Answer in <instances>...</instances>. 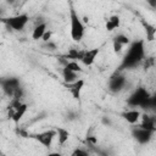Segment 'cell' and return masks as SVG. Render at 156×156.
I'll list each match as a JSON object with an SVG mask.
<instances>
[{"mask_svg":"<svg viewBox=\"0 0 156 156\" xmlns=\"http://www.w3.org/2000/svg\"><path fill=\"white\" fill-rule=\"evenodd\" d=\"M139 127L143 128V129L150 130V132H155V119H154V117H150L147 115H143V121H141V124Z\"/></svg>","mask_w":156,"mask_h":156,"instance_id":"12","label":"cell"},{"mask_svg":"<svg viewBox=\"0 0 156 156\" xmlns=\"http://www.w3.org/2000/svg\"><path fill=\"white\" fill-rule=\"evenodd\" d=\"M27 104H22V106L18 108V110H16L15 111V113H13V116H12V121L16 123V124H18V122H20V119L23 117V115L26 113V111H27Z\"/></svg>","mask_w":156,"mask_h":156,"instance_id":"17","label":"cell"},{"mask_svg":"<svg viewBox=\"0 0 156 156\" xmlns=\"http://www.w3.org/2000/svg\"><path fill=\"white\" fill-rule=\"evenodd\" d=\"M62 76H63V79H65V83L69 84V83H74L76 80H78V76L76 72H72L67 68H63L62 71Z\"/></svg>","mask_w":156,"mask_h":156,"instance_id":"14","label":"cell"},{"mask_svg":"<svg viewBox=\"0 0 156 156\" xmlns=\"http://www.w3.org/2000/svg\"><path fill=\"white\" fill-rule=\"evenodd\" d=\"M46 156H62V155L58 154V152H50V154H48Z\"/></svg>","mask_w":156,"mask_h":156,"instance_id":"26","label":"cell"},{"mask_svg":"<svg viewBox=\"0 0 156 156\" xmlns=\"http://www.w3.org/2000/svg\"><path fill=\"white\" fill-rule=\"evenodd\" d=\"M127 104L129 106H133V107L140 106L143 108H146V107L149 108V107L155 106V98H151L149 95V93L146 91V89L140 87L129 96Z\"/></svg>","mask_w":156,"mask_h":156,"instance_id":"2","label":"cell"},{"mask_svg":"<svg viewBox=\"0 0 156 156\" xmlns=\"http://www.w3.org/2000/svg\"><path fill=\"white\" fill-rule=\"evenodd\" d=\"M71 156H89V155H88V152H87L85 150H83V149H76V150L71 154Z\"/></svg>","mask_w":156,"mask_h":156,"instance_id":"22","label":"cell"},{"mask_svg":"<svg viewBox=\"0 0 156 156\" xmlns=\"http://www.w3.org/2000/svg\"><path fill=\"white\" fill-rule=\"evenodd\" d=\"M143 58H144V41L143 40L134 41L130 45L126 56L123 57V61H122L118 69H126V68L135 67L138 63H140L143 61Z\"/></svg>","mask_w":156,"mask_h":156,"instance_id":"1","label":"cell"},{"mask_svg":"<svg viewBox=\"0 0 156 156\" xmlns=\"http://www.w3.org/2000/svg\"><path fill=\"white\" fill-rule=\"evenodd\" d=\"M121 49H122V45L113 40V50H115L116 52H119V51H121Z\"/></svg>","mask_w":156,"mask_h":156,"instance_id":"24","label":"cell"},{"mask_svg":"<svg viewBox=\"0 0 156 156\" xmlns=\"http://www.w3.org/2000/svg\"><path fill=\"white\" fill-rule=\"evenodd\" d=\"M98 54H99V49H98V48L91 49V50H87V51H84V55H83V57H82L80 61H82L85 66H90V65H93V62L95 61V57L98 56Z\"/></svg>","mask_w":156,"mask_h":156,"instance_id":"10","label":"cell"},{"mask_svg":"<svg viewBox=\"0 0 156 156\" xmlns=\"http://www.w3.org/2000/svg\"><path fill=\"white\" fill-rule=\"evenodd\" d=\"M108 22L113 26V28H117V27L119 26V17L116 16V15H115V16H111L110 20H108Z\"/></svg>","mask_w":156,"mask_h":156,"instance_id":"21","label":"cell"},{"mask_svg":"<svg viewBox=\"0 0 156 156\" xmlns=\"http://www.w3.org/2000/svg\"><path fill=\"white\" fill-rule=\"evenodd\" d=\"M143 24H144L145 30H146V38H147V40L149 41H152L155 39V33H156L155 27L151 26V24H149V23H145V22H143Z\"/></svg>","mask_w":156,"mask_h":156,"instance_id":"18","label":"cell"},{"mask_svg":"<svg viewBox=\"0 0 156 156\" xmlns=\"http://www.w3.org/2000/svg\"><path fill=\"white\" fill-rule=\"evenodd\" d=\"M56 136V130H45L43 133H38L34 135H29V138L35 139L38 143H40L45 147H50L54 138Z\"/></svg>","mask_w":156,"mask_h":156,"instance_id":"5","label":"cell"},{"mask_svg":"<svg viewBox=\"0 0 156 156\" xmlns=\"http://www.w3.org/2000/svg\"><path fill=\"white\" fill-rule=\"evenodd\" d=\"M113 40H115V41H117L118 44H121L122 46L129 43V38H128V37H126V35H123V34H118V35H116Z\"/></svg>","mask_w":156,"mask_h":156,"instance_id":"20","label":"cell"},{"mask_svg":"<svg viewBox=\"0 0 156 156\" xmlns=\"http://www.w3.org/2000/svg\"><path fill=\"white\" fill-rule=\"evenodd\" d=\"M126 85V77L124 76H113L111 79H110V83H108V88L113 93H117L119 90H122Z\"/></svg>","mask_w":156,"mask_h":156,"instance_id":"9","label":"cell"},{"mask_svg":"<svg viewBox=\"0 0 156 156\" xmlns=\"http://www.w3.org/2000/svg\"><path fill=\"white\" fill-rule=\"evenodd\" d=\"M83 55H84V51H80V50H77V49H71L66 55H63V57L77 61V60H82Z\"/></svg>","mask_w":156,"mask_h":156,"instance_id":"16","label":"cell"},{"mask_svg":"<svg viewBox=\"0 0 156 156\" xmlns=\"http://www.w3.org/2000/svg\"><path fill=\"white\" fill-rule=\"evenodd\" d=\"M56 135H58V144L60 145H65V143L68 140L69 138V132L66 130L65 128H57L56 129Z\"/></svg>","mask_w":156,"mask_h":156,"instance_id":"15","label":"cell"},{"mask_svg":"<svg viewBox=\"0 0 156 156\" xmlns=\"http://www.w3.org/2000/svg\"><path fill=\"white\" fill-rule=\"evenodd\" d=\"M29 17L26 13L22 15H17V16H11V17H1L0 22L5 23L7 27L12 28L13 30H21L24 28V26L27 24Z\"/></svg>","mask_w":156,"mask_h":156,"instance_id":"4","label":"cell"},{"mask_svg":"<svg viewBox=\"0 0 156 156\" xmlns=\"http://www.w3.org/2000/svg\"><path fill=\"white\" fill-rule=\"evenodd\" d=\"M69 20H71V37L74 41H79L82 40L83 35H84V24L82 23L79 16L77 15L76 10L73 9L72 4H71V9H69Z\"/></svg>","mask_w":156,"mask_h":156,"instance_id":"3","label":"cell"},{"mask_svg":"<svg viewBox=\"0 0 156 156\" xmlns=\"http://www.w3.org/2000/svg\"><path fill=\"white\" fill-rule=\"evenodd\" d=\"M0 18H1V10H0Z\"/></svg>","mask_w":156,"mask_h":156,"instance_id":"27","label":"cell"},{"mask_svg":"<svg viewBox=\"0 0 156 156\" xmlns=\"http://www.w3.org/2000/svg\"><path fill=\"white\" fill-rule=\"evenodd\" d=\"M122 117L130 124H134L139 121L140 118V112L138 110H130V111H126L122 113Z\"/></svg>","mask_w":156,"mask_h":156,"instance_id":"11","label":"cell"},{"mask_svg":"<svg viewBox=\"0 0 156 156\" xmlns=\"http://www.w3.org/2000/svg\"><path fill=\"white\" fill-rule=\"evenodd\" d=\"M46 48H48V50H55L56 49V45L54 43H51V41H48L46 43Z\"/></svg>","mask_w":156,"mask_h":156,"instance_id":"25","label":"cell"},{"mask_svg":"<svg viewBox=\"0 0 156 156\" xmlns=\"http://www.w3.org/2000/svg\"><path fill=\"white\" fill-rule=\"evenodd\" d=\"M0 85L6 95L12 96L15 90L17 88H20V80L17 78H5V79L0 80Z\"/></svg>","mask_w":156,"mask_h":156,"instance_id":"6","label":"cell"},{"mask_svg":"<svg viewBox=\"0 0 156 156\" xmlns=\"http://www.w3.org/2000/svg\"><path fill=\"white\" fill-rule=\"evenodd\" d=\"M45 32H46V23H39V24L33 29L32 38H33L34 40H39V39H41V37L44 35Z\"/></svg>","mask_w":156,"mask_h":156,"instance_id":"13","label":"cell"},{"mask_svg":"<svg viewBox=\"0 0 156 156\" xmlns=\"http://www.w3.org/2000/svg\"><path fill=\"white\" fill-rule=\"evenodd\" d=\"M65 87H66V88L68 89V91L72 94L73 99L79 100V98H80V91H82V89H83V87H84V80H83V79H78V80H76L74 83H69V84L65 83Z\"/></svg>","mask_w":156,"mask_h":156,"instance_id":"8","label":"cell"},{"mask_svg":"<svg viewBox=\"0 0 156 156\" xmlns=\"http://www.w3.org/2000/svg\"><path fill=\"white\" fill-rule=\"evenodd\" d=\"M154 132H150V130H146V129H143L140 127L133 129V136L136 139V141H139L140 144H146L150 141L151 136H152Z\"/></svg>","mask_w":156,"mask_h":156,"instance_id":"7","label":"cell"},{"mask_svg":"<svg viewBox=\"0 0 156 156\" xmlns=\"http://www.w3.org/2000/svg\"><path fill=\"white\" fill-rule=\"evenodd\" d=\"M65 68H67V69H69V71H72V72H82V68H80V66L76 62V61H71V62H67L66 63V66H65Z\"/></svg>","mask_w":156,"mask_h":156,"instance_id":"19","label":"cell"},{"mask_svg":"<svg viewBox=\"0 0 156 156\" xmlns=\"http://www.w3.org/2000/svg\"><path fill=\"white\" fill-rule=\"evenodd\" d=\"M50 38H51V32H50V30H46V32L44 33V35L41 37V39H43L45 43L50 41Z\"/></svg>","mask_w":156,"mask_h":156,"instance_id":"23","label":"cell"}]
</instances>
